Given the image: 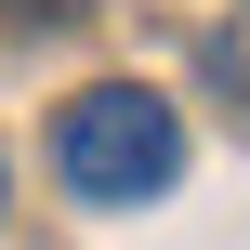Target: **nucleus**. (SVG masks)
Masks as SVG:
<instances>
[{"mask_svg":"<svg viewBox=\"0 0 250 250\" xmlns=\"http://www.w3.org/2000/svg\"><path fill=\"white\" fill-rule=\"evenodd\" d=\"M53 171H66V198H92V211H145V198L185 171V119H171V92H145V79L79 92L66 132H53Z\"/></svg>","mask_w":250,"mask_h":250,"instance_id":"obj_1","label":"nucleus"}]
</instances>
